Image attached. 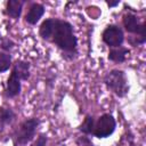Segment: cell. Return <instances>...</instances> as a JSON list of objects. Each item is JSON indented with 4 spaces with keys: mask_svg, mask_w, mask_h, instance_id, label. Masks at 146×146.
<instances>
[{
    "mask_svg": "<svg viewBox=\"0 0 146 146\" xmlns=\"http://www.w3.org/2000/svg\"><path fill=\"white\" fill-rule=\"evenodd\" d=\"M103 40L107 46L112 48H116V47H121L124 40V35H123L122 30L119 26L110 25L103 32Z\"/></svg>",
    "mask_w": 146,
    "mask_h": 146,
    "instance_id": "8992f818",
    "label": "cell"
},
{
    "mask_svg": "<svg viewBox=\"0 0 146 146\" xmlns=\"http://www.w3.org/2000/svg\"><path fill=\"white\" fill-rule=\"evenodd\" d=\"M15 119V113L10 108H1L0 110V123L9 124Z\"/></svg>",
    "mask_w": 146,
    "mask_h": 146,
    "instance_id": "7c38bea8",
    "label": "cell"
},
{
    "mask_svg": "<svg viewBox=\"0 0 146 146\" xmlns=\"http://www.w3.org/2000/svg\"><path fill=\"white\" fill-rule=\"evenodd\" d=\"M39 125L38 119H29L23 121L15 132V140L19 145H25L31 141L35 135V130Z\"/></svg>",
    "mask_w": 146,
    "mask_h": 146,
    "instance_id": "3957f363",
    "label": "cell"
},
{
    "mask_svg": "<svg viewBox=\"0 0 146 146\" xmlns=\"http://www.w3.org/2000/svg\"><path fill=\"white\" fill-rule=\"evenodd\" d=\"M11 65V57L9 54L0 51V72H6Z\"/></svg>",
    "mask_w": 146,
    "mask_h": 146,
    "instance_id": "4fadbf2b",
    "label": "cell"
},
{
    "mask_svg": "<svg viewBox=\"0 0 146 146\" xmlns=\"http://www.w3.org/2000/svg\"><path fill=\"white\" fill-rule=\"evenodd\" d=\"M115 119L111 114H103L97 122H95L94 135L98 138H106L115 130Z\"/></svg>",
    "mask_w": 146,
    "mask_h": 146,
    "instance_id": "277c9868",
    "label": "cell"
},
{
    "mask_svg": "<svg viewBox=\"0 0 146 146\" xmlns=\"http://www.w3.org/2000/svg\"><path fill=\"white\" fill-rule=\"evenodd\" d=\"M120 3V1H114V2H111V1H107V5L110 6V7H114V6H116V5H119Z\"/></svg>",
    "mask_w": 146,
    "mask_h": 146,
    "instance_id": "ac0fdd59",
    "label": "cell"
},
{
    "mask_svg": "<svg viewBox=\"0 0 146 146\" xmlns=\"http://www.w3.org/2000/svg\"><path fill=\"white\" fill-rule=\"evenodd\" d=\"M129 54V50L124 47H116L113 48L112 50H110L108 54V59L115 62V63H122L125 60L127 55Z\"/></svg>",
    "mask_w": 146,
    "mask_h": 146,
    "instance_id": "30bf717a",
    "label": "cell"
},
{
    "mask_svg": "<svg viewBox=\"0 0 146 146\" xmlns=\"http://www.w3.org/2000/svg\"><path fill=\"white\" fill-rule=\"evenodd\" d=\"M21 79L11 72L10 76L7 80V87H6V95L8 97H15L21 92Z\"/></svg>",
    "mask_w": 146,
    "mask_h": 146,
    "instance_id": "ba28073f",
    "label": "cell"
},
{
    "mask_svg": "<svg viewBox=\"0 0 146 146\" xmlns=\"http://www.w3.org/2000/svg\"><path fill=\"white\" fill-rule=\"evenodd\" d=\"M94 128H95V120L92 116H87L83 123L80 127V130L84 133H94Z\"/></svg>",
    "mask_w": 146,
    "mask_h": 146,
    "instance_id": "5bb4252c",
    "label": "cell"
},
{
    "mask_svg": "<svg viewBox=\"0 0 146 146\" xmlns=\"http://www.w3.org/2000/svg\"><path fill=\"white\" fill-rule=\"evenodd\" d=\"M40 35L42 39L54 42L63 51L74 55L78 47V39L73 33V26L62 19L49 18L40 25Z\"/></svg>",
    "mask_w": 146,
    "mask_h": 146,
    "instance_id": "6da1fadb",
    "label": "cell"
},
{
    "mask_svg": "<svg viewBox=\"0 0 146 146\" xmlns=\"http://www.w3.org/2000/svg\"><path fill=\"white\" fill-rule=\"evenodd\" d=\"M78 145H80V146H92V143L88 139V138H86V137H81L80 139H78Z\"/></svg>",
    "mask_w": 146,
    "mask_h": 146,
    "instance_id": "9a60e30c",
    "label": "cell"
},
{
    "mask_svg": "<svg viewBox=\"0 0 146 146\" xmlns=\"http://www.w3.org/2000/svg\"><path fill=\"white\" fill-rule=\"evenodd\" d=\"M43 14H44V7L41 3H33L29 8V11L25 15V21L29 24L34 25L39 22V19L42 17Z\"/></svg>",
    "mask_w": 146,
    "mask_h": 146,
    "instance_id": "52a82bcc",
    "label": "cell"
},
{
    "mask_svg": "<svg viewBox=\"0 0 146 146\" xmlns=\"http://www.w3.org/2000/svg\"><path fill=\"white\" fill-rule=\"evenodd\" d=\"M22 8H23V1H21V0H9L7 2L6 13L13 18H18L21 16Z\"/></svg>",
    "mask_w": 146,
    "mask_h": 146,
    "instance_id": "9c48e42d",
    "label": "cell"
},
{
    "mask_svg": "<svg viewBox=\"0 0 146 146\" xmlns=\"http://www.w3.org/2000/svg\"><path fill=\"white\" fill-rule=\"evenodd\" d=\"M29 63L26 62H17L13 67V73H15L21 80H27L29 78Z\"/></svg>",
    "mask_w": 146,
    "mask_h": 146,
    "instance_id": "8fae6325",
    "label": "cell"
},
{
    "mask_svg": "<svg viewBox=\"0 0 146 146\" xmlns=\"http://www.w3.org/2000/svg\"><path fill=\"white\" fill-rule=\"evenodd\" d=\"M11 47H13V42H11V41H9V40H5V41H3V43H2V49L9 50Z\"/></svg>",
    "mask_w": 146,
    "mask_h": 146,
    "instance_id": "e0dca14e",
    "label": "cell"
},
{
    "mask_svg": "<svg viewBox=\"0 0 146 146\" xmlns=\"http://www.w3.org/2000/svg\"><path fill=\"white\" fill-rule=\"evenodd\" d=\"M104 82L106 87L119 97H123L128 92V80L125 73L121 70H112L108 72L105 75Z\"/></svg>",
    "mask_w": 146,
    "mask_h": 146,
    "instance_id": "7a4b0ae2",
    "label": "cell"
},
{
    "mask_svg": "<svg viewBox=\"0 0 146 146\" xmlns=\"http://www.w3.org/2000/svg\"><path fill=\"white\" fill-rule=\"evenodd\" d=\"M47 143V137L44 135H40L35 141V146H46Z\"/></svg>",
    "mask_w": 146,
    "mask_h": 146,
    "instance_id": "2e32d148",
    "label": "cell"
},
{
    "mask_svg": "<svg viewBox=\"0 0 146 146\" xmlns=\"http://www.w3.org/2000/svg\"><path fill=\"white\" fill-rule=\"evenodd\" d=\"M123 25L125 27V30L130 33H136L139 35L140 38V43L145 42V35H146V24L145 23H139L138 17L132 15V14H128L123 17Z\"/></svg>",
    "mask_w": 146,
    "mask_h": 146,
    "instance_id": "5b68a950",
    "label": "cell"
}]
</instances>
